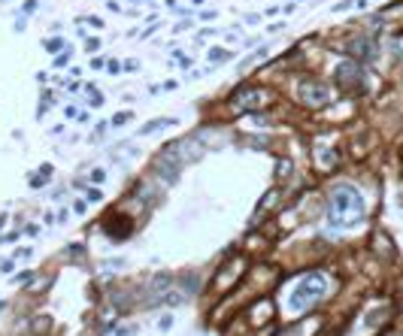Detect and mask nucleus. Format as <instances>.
I'll return each mask as SVG.
<instances>
[{
	"mask_svg": "<svg viewBox=\"0 0 403 336\" xmlns=\"http://www.w3.org/2000/svg\"><path fill=\"white\" fill-rule=\"evenodd\" d=\"M364 218V200L352 185H340L331 194V221L337 227H352Z\"/></svg>",
	"mask_w": 403,
	"mask_h": 336,
	"instance_id": "1",
	"label": "nucleus"
},
{
	"mask_svg": "<svg viewBox=\"0 0 403 336\" xmlns=\"http://www.w3.org/2000/svg\"><path fill=\"white\" fill-rule=\"evenodd\" d=\"M328 294V282L321 273H309L297 282V288H291L288 294V309L291 312H306L309 306H315L321 297Z\"/></svg>",
	"mask_w": 403,
	"mask_h": 336,
	"instance_id": "2",
	"label": "nucleus"
},
{
	"mask_svg": "<svg viewBox=\"0 0 403 336\" xmlns=\"http://www.w3.org/2000/svg\"><path fill=\"white\" fill-rule=\"evenodd\" d=\"M337 88L343 94H364L367 79H364V70H361L358 61H343L337 67Z\"/></svg>",
	"mask_w": 403,
	"mask_h": 336,
	"instance_id": "3",
	"label": "nucleus"
},
{
	"mask_svg": "<svg viewBox=\"0 0 403 336\" xmlns=\"http://www.w3.org/2000/svg\"><path fill=\"white\" fill-rule=\"evenodd\" d=\"M300 100H303L306 106L318 109V106L331 103V88H328L325 82H303V85H300Z\"/></svg>",
	"mask_w": 403,
	"mask_h": 336,
	"instance_id": "4",
	"label": "nucleus"
},
{
	"mask_svg": "<svg viewBox=\"0 0 403 336\" xmlns=\"http://www.w3.org/2000/svg\"><path fill=\"white\" fill-rule=\"evenodd\" d=\"M233 103V109H258V106H264V103H270V91H264V88H246V91H236V97L230 100Z\"/></svg>",
	"mask_w": 403,
	"mask_h": 336,
	"instance_id": "5",
	"label": "nucleus"
},
{
	"mask_svg": "<svg viewBox=\"0 0 403 336\" xmlns=\"http://www.w3.org/2000/svg\"><path fill=\"white\" fill-rule=\"evenodd\" d=\"M345 52L355 58L358 64H361V61H370V58L376 55V49H373V43H370L367 37H352V40L345 43Z\"/></svg>",
	"mask_w": 403,
	"mask_h": 336,
	"instance_id": "6",
	"label": "nucleus"
},
{
	"mask_svg": "<svg viewBox=\"0 0 403 336\" xmlns=\"http://www.w3.org/2000/svg\"><path fill=\"white\" fill-rule=\"evenodd\" d=\"M164 124H173V118H158V121H149V124H143V127H140V136H143V133H152V130L164 127Z\"/></svg>",
	"mask_w": 403,
	"mask_h": 336,
	"instance_id": "7",
	"label": "nucleus"
},
{
	"mask_svg": "<svg viewBox=\"0 0 403 336\" xmlns=\"http://www.w3.org/2000/svg\"><path fill=\"white\" fill-rule=\"evenodd\" d=\"M127 121H130V112H115V115H113V124H115V127H121V124H127Z\"/></svg>",
	"mask_w": 403,
	"mask_h": 336,
	"instance_id": "8",
	"label": "nucleus"
},
{
	"mask_svg": "<svg viewBox=\"0 0 403 336\" xmlns=\"http://www.w3.org/2000/svg\"><path fill=\"white\" fill-rule=\"evenodd\" d=\"M230 58V52H225V49H212L209 52V61H228Z\"/></svg>",
	"mask_w": 403,
	"mask_h": 336,
	"instance_id": "9",
	"label": "nucleus"
},
{
	"mask_svg": "<svg viewBox=\"0 0 403 336\" xmlns=\"http://www.w3.org/2000/svg\"><path fill=\"white\" fill-rule=\"evenodd\" d=\"M170 327H173V315H164V318L158 321V330H164V333H167Z\"/></svg>",
	"mask_w": 403,
	"mask_h": 336,
	"instance_id": "10",
	"label": "nucleus"
},
{
	"mask_svg": "<svg viewBox=\"0 0 403 336\" xmlns=\"http://www.w3.org/2000/svg\"><path fill=\"white\" fill-rule=\"evenodd\" d=\"M61 46H64V43H61V40H49V43H46V52H58V49H61Z\"/></svg>",
	"mask_w": 403,
	"mask_h": 336,
	"instance_id": "11",
	"label": "nucleus"
},
{
	"mask_svg": "<svg viewBox=\"0 0 403 336\" xmlns=\"http://www.w3.org/2000/svg\"><path fill=\"white\" fill-rule=\"evenodd\" d=\"M137 333V327L133 324H127V327H118V336H133Z\"/></svg>",
	"mask_w": 403,
	"mask_h": 336,
	"instance_id": "12",
	"label": "nucleus"
},
{
	"mask_svg": "<svg viewBox=\"0 0 403 336\" xmlns=\"http://www.w3.org/2000/svg\"><path fill=\"white\" fill-rule=\"evenodd\" d=\"M88 200H91V203H97V200H103V194H100L97 188H91V191H88Z\"/></svg>",
	"mask_w": 403,
	"mask_h": 336,
	"instance_id": "13",
	"label": "nucleus"
},
{
	"mask_svg": "<svg viewBox=\"0 0 403 336\" xmlns=\"http://www.w3.org/2000/svg\"><path fill=\"white\" fill-rule=\"evenodd\" d=\"M85 49H88V52H97V49H100V40H88Z\"/></svg>",
	"mask_w": 403,
	"mask_h": 336,
	"instance_id": "14",
	"label": "nucleus"
},
{
	"mask_svg": "<svg viewBox=\"0 0 403 336\" xmlns=\"http://www.w3.org/2000/svg\"><path fill=\"white\" fill-rule=\"evenodd\" d=\"M0 273H12V261H0Z\"/></svg>",
	"mask_w": 403,
	"mask_h": 336,
	"instance_id": "15",
	"label": "nucleus"
}]
</instances>
